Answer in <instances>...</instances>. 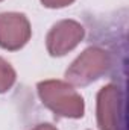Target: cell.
Wrapping results in <instances>:
<instances>
[{"mask_svg":"<svg viewBox=\"0 0 129 130\" xmlns=\"http://www.w3.org/2000/svg\"><path fill=\"white\" fill-rule=\"evenodd\" d=\"M43 103L52 110L64 117H81L82 115V98L78 97L62 82H44L38 85Z\"/></svg>","mask_w":129,"mask_h":130,"instance_id":"1","label":"cell"},{"mask_svg":"<svg viewBox=\"0 0 129 130\" xmlns=\"http://www.w3.org/2000/svg\"><path fill=\"white\" fill-rule=\"evenodd\" d=\"M15 79V73L14 70L9 67V64H6L3 59H0V92L6 91Z\"/></svg>","mask_w":129,"mask_h":130,"instance_id":"4","label":"cell"},{"mask_svg":"<svg viewBox=\"0 0 129 130\" xmlns=\"http://www.w3.org/2000/svg\"><path fill=\"white\" fill-rule=\"evenodd\" d=\"M82 38V27L74 21H61L49 33L47 45L52 55H64Z\"/></svg>","mask_w":129,"mask_h":130,"instance_id":"3","label":"cell"},{"mask_svg":"<svg viewBox=\"0 0 129 130\" xmlns=\"http://www.w3.org/2000/svg\"><path fill=\"white\" fill-rule=\"evenodd\" d=\"M29 23L21 14L0 15V45L8 50H17L29 39Z\"/></svg>","mask_w":129,"mask_h":130,"instance_id":"2","label":"cell"},{"mask_svg":"<svg viewBox=\"0 0 129 130\" xmlns=\"http://www.w3.org/2000/svg\"><path fill=\"white\" fill-rule=\"evenodd\" d=\"M33 130H56V129H53L50 124H41V126H38L36 129H33Z\"/></svg>","mask_w":129,"mask_h":130,"instance_id":"6","label":"cell"},{"mask_svg":"<svg viewBox=\"0 0 129 130\" xmlns=\"http://www.w3.org/2000/svg\"><path fill=\"white\" fill-rule=\"evenodd\" d=\"M70 2L71 0H43V3L46 6H52V8H55V6H65Z\"/></svg>","mask_w":129,"mask_h":130,"instance_id":"5","label":"cell"}]
</instances>
